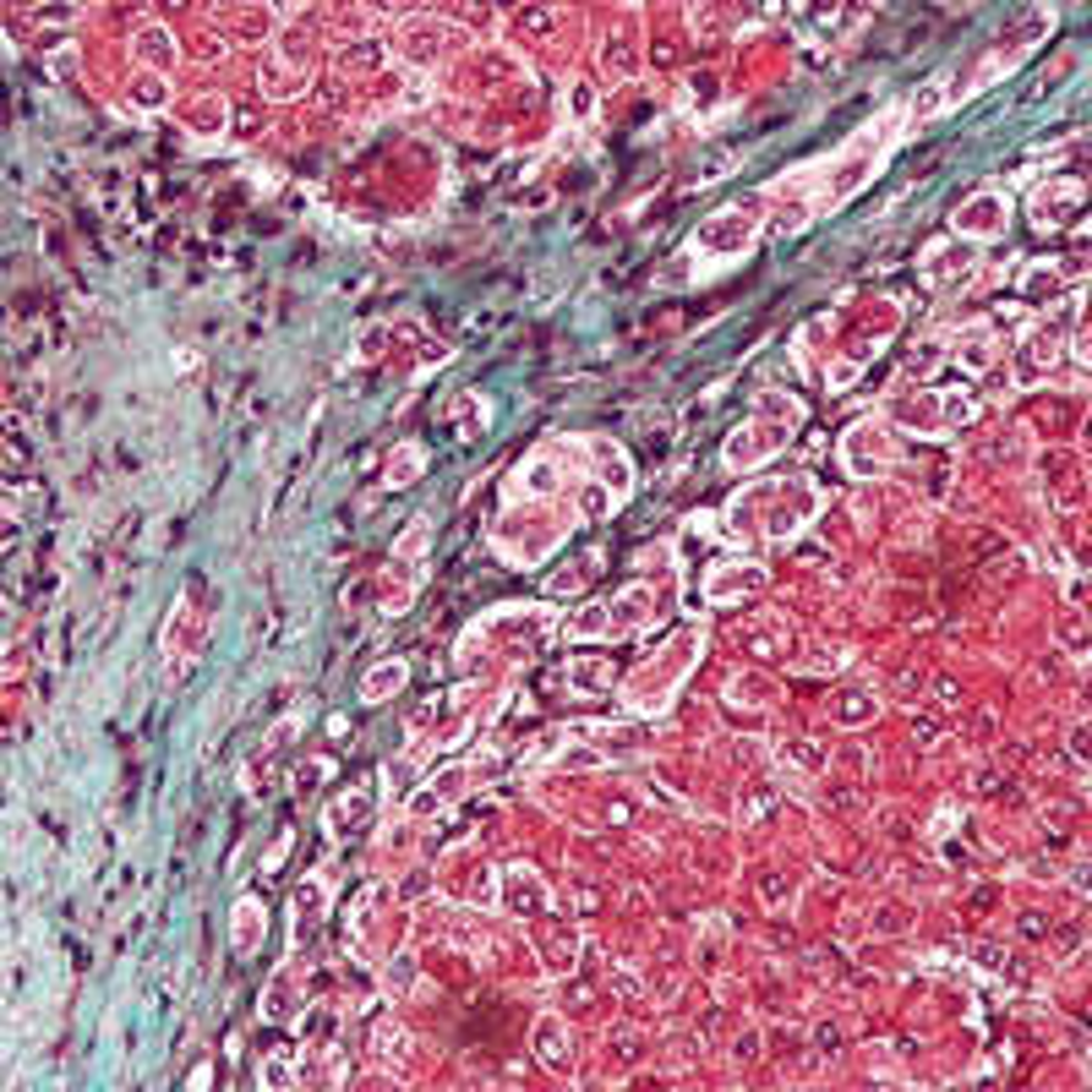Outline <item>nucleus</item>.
I'll return each mask as SVG.
<instances>
[{
    "label": "nucleus",
    "instance_id": "7ed1b4c3",
    "mask_svg": "<svg viewBox=\"0 0 1092 1092\" xmlns=\"http://www.w3.org/2000/svg\"><path fill=\"white\" fill-rule=\"evenodd\" d=\"M257 934H262V907H257V902H241V907H236V945L252 950Z\"/></svg>",
    "mask_w": 1092,
    "mask_h": 1092
},
{
    "label": "nucleus",
    "instance_id": "20e7f679",
    "mask_svg": "<svg viewBox=\"0 0 1092 1092\" xmlns=\"http://www.w3.org/2000/svg\"><path fill=\"white\" fill-rule=\"evenodd\" d=\"M420 459H427V454H420V448H399V465L388 470V481H394V487H405V481H410V475H415V465H420Z\"/></svg>",
    "mask_w": 1092,
    "mask_h": 1092
},
{
    "label": "nucleus",
    "instance_id": "39448f33",
    "mask_svg": "<svg viewBox=\"0 0 1092 1092\" xmlns=\"http://www.w3.org/2000/svg\"><path fill=\"white\" fill-rule=\"evenodd\" d=\"M0 618H6V606H0Z\"/></svg>",
    "mask_w": 1092,
    "mask_h": 1092
},
{
    "label": "nucleus",
    "instance_id": "f03ea898",
    "mask_svg": "<svg viewBox=\"0 0 1092 1092\" xmlns=\"http://www.w3.org/2000/svg\"><path fill=\"white\" fill-rule=\"evenodd\" d=\"M535 1055L547 1065H563L568 1060V1043H563V1027L558 1022H535Z\"/></svg>",
    "mask_w": 1092,
    "mask_h": 1092
},
{
    "label": "nucleus",
    "instance_id": "f257e3e1",
    "mask_svg": "<svg viewBox=\"0 0 1092 1092\" xmlns=\"http://www.w3.org/2000/svg\"><path fill=\"white\" fill-rule=\"evenodd\" d=\"M399 688H405V661H382V666H372V678L361 683V694L388 699V694H399Z\"/></svg>",
    "mask_w": 1092,
    "mask_h": 1092
}]
</instances>
